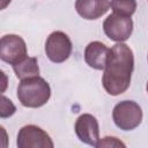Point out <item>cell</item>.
<instances>
[{
    "label": "cell",
    "mask_w": 148,
    "mask_h": 148,
    "mask_svg": "<svg viewBox=\"0 0 148 148\" xmlns=\"http://www.w3.org/2000/svg\"><path fill=\"white\" fill-rule=\"evenodd\" d=\"M134 69V54L125 43H117L110 49L106 65L103 69L102 84L111 96L124 94L131 84Z\"/></svg>",
    "instance_id": "6da1fadb"
},
{
    "label": "cell",
    "mask_w": 148,
    "mask_h": 148,
    "mask_svg": "<svg viewBox=\"0 0 148 148\" xmlns=\"http://www.w3.org/2000/svg\"><path fill=\"white\" fill-rule=\"evenodd\" d=\"M51 97V87L42 76L21 80L17 87V98L25 108L37 109L45 105Z\"/></svg>",
    "instance_id": "7a4b0ae2"
},
{
    "label": "cell",
    "mask_w": 148,
    "mask_h": 148,
    "mask_svg": "<svg viewBox=\"0 0 148 148\" xmlns=\"http://www.w3.org/2000/svg\"><path fill=\"white\" fill-rule=\"evenodd\" d=\"M142 109L134 101H121L112 110V119L121 131H133L142 121Z\"/></svg>",
    "instance_id": "3957f363"
},
{
    "label": "cell",
    "mask_w": 148,
    "mask_h": 148,
    "mask_svg": "<svg viewBox=\"0 0 148 148\" xmlns=\"http://www.w3.org/2000/svg\"><path fill=\"white\" fill-rule=\"evenodd\" d=\"M73 45L67 34L64 31H53L45 42V53L54 64L65 62L72 54Z\"/></svg>",
    "instance_id": "277c9868"
},
{
    "label": "cell",
    "mask_w": 148,
    "mask_h": 148,
    "mask_svg": "<svg viewBox=\"0 0 148 148\" xmlns=\"http://www.w3.org/2000/svg\"><path fill=\"white\" fill-rule=\"evenodd\" d=\"M103 30L109 39L123 43L127 40L133 32V21L130 16L112 13L104 20Z\"/></svg>",
    "instance_id": "5b68a950"
},
{
    "label": "cell",
    "mask_w": 148,
    "mask_h": 148,
    "mask_svg": "<svg viewBox=\"0 0 148 148\" xmlns=\"http://www.w3.org/2000/svg\"><path fill=\"white\" fill-rule=\"evenodd\" d=\"M28 57L27 44L18 35H5L0 39V59L12 66Z\"/></svg>",
    "instance_id": "8992f818"
},
{
    "label": "cell",
    "mask_w": 148,
    "mask_h": 148,
    "mask_svg": "<svg viewBox=\"0 0 148 148\" xmlns=\"http://www.w3.org/2000/svg\"><path fill=\"white\" fill-rule=\"evenodd\" d=\"M18 148H53L51 136L39 126L25 125L17 133Z\"/></svg>",
    "instance_id": "52a82bcc"
},
{
    "label": "cell",
    "mask_w": 148,
    "mask_h": 148,
    "mask_svg": "<svg viewBox=\"0 0 148 148\" xmlns=\"http://www.w3.org/2000/svg\"><path fill=\"white\" fill-rule=\"evenodd\" d=\"M74 130L79 140L86 145L96 147L99 141V126L95 116L83 113L75 120Z\"/></svg>",
    "instance_id": "ba28073f"
},
{
    "label": "cell",
    "mask_w": 148,
    "mask_h": 148,
    "mask_svg": "<svg viewBox=\"0 0 148 148\" xmlns=\"http://www.w3.org/2000/svg\"><path fill=\"white\" fill-rule=\"evenodd\" d=\"M110 49L104 43L94 40L89 43L84 49V61L89 67L102 71L106 65Z\"/></svg>",
    "instance_id": "9c48e42d"
},
{
    "label": "cell",
    "mask_w": 148,
    "mask_h": 148,
    "mask_svg": "<svg viewBox=\"0 0 148 148\" xmlns=\"http://www.w3.org/2000/svg\"><path fill=\"white\" fill-rule=\"evenodd\" d=\"M110 7L111 2L109 0H75V10L84 20H97Z\"/></svg>",
    "instance_id": "30bf717a"
},
{
    "label": "cell",
    "mask_w": 148,
    "mask_h": 148,
    "mask_svg": "<svg viewBox=\"0 0 148 148\" xmlns=\"http://www.w3.org/2000/svg\"><path fill=\"white\" fill-rule=\"evenodd\" d=\"M13 71L16 75V77L20 80L38 76L39 75V66H38L37 58L27 57L24 60L15 64L13 66Z\"/></svg>",
    "instance_id": "8fae6325"
},
{
    "label": "cell",
    "mask_w": 148,
    "mask_h": 148,
    "mask_svg": "<svg viewBox=\"0 0 148 148\" xmlns=\"http://www.w3.org/2000/svg\"><path fill=\"white\" fill-rule=\"evenodd\" d=\"M111 8L113 13L131 17L136 10V0H111Z\"/></svg>",
    "instance_id": "7c38bea8"
},
{
    "label": "cell",
    "mask_w": 148,
    "mask_h": 148,
    "mask_svg": "<svg viewBox=\"0 0 148 148\" xmlns=\"http://www.w3.org/2000/svg\"><path fill=\"white\" fill-rule=\"evenodd\" d=\"M16 111V108L15 105L13 104V102L7 98L5 95H2L1 97V111H0V116L1 118H8V117H12Z\"/></svg>",
    "instance_id": "4fadbf2b"
},
{
    "label": "cell",
    "mask_w": 148,
    "mask_h": 148,
    "mask_svg": "<svg viewBox=\"0 0 148 148\" xmlns=\"http://www.w3.org/2000/svg\"><path fill=\"white\" fill-rule=\"evenodd\" d=\"M97 148L103 147H125V143L118 140L116 136H104L103 139H99V141L96 145Z\"/></svg>",
    "instance_id": "5bb4252c"
},
{
    "label": "cell",
    "mask_w": 148,
    "mask_h": 148,
    "mask_svg": "<svg viewBox=\"0 0 148 148\" xmlns=\"http://www.w3.org/2000/svg\"><path fill=\"white\" fill-rule=\"evenodd\" d=\"M8 3H10V0H1V9H5Z\"/></svg>",
    "instance_id": "9a60e30c"
},
{
    "label": "cell",
    "mask_w": 148,
    "mask_h": 148,
    "mask_svg": "<svg viewBox=\"0 0 148 148\" xmlns=\"http://www.w3.org/2000/svg\"><path fill=\"white\" fill-rule=\"evenodd\" d=\"M146 90H147V92H148V82H147V84H146Z\"/></svg>",
    "instance_id": "2e32d148"
},
{
    "label": "cell",
    "mask_w": 148,
    "mask_h": 148,
    "mask_svg": "<svg viewBox=\"0 0 148 148\" xmlns=\"http://www.w3.org/2000/svg\"><path fill=\"white\" fill-rule=\"evenodd\" d=\"M147 60H148V56H147Z\"/></svg>",
    "instance_id": "e0dca14e"
}]
</instances>
